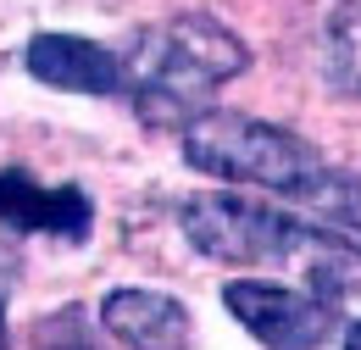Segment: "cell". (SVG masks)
I'll return each instance as SVG.
<instances>
[{"label":"cell","mask_w":361,"mask_h":350,"mask_svg":"<svg viewBox=\"0 0 361 350\" xmlns=\"http://www.w3.org/2000/svg\"><path fill=\"white\" fill-rule=\"evenodd\" d=\"M295 206H306L322 228H334V234H356L361 239V173H334V167H317L295 195H289Z\"/></svg>","instance_id":"obj_8"},{"label":"cell","mask_w":361,"mask_h":350,"mask_svg":"<svg viewBox=\"0 0 361 350\" xmlns=\"http://www.w3.org/2000/svg\"><path fill=\"white\" fill-rule=\"evenodd\" d=\"M100 328L123 350H189V311L161 289H111L100 301Z\"/></svg>","instance_id":"obj_7"},{"label":"cell","mask_w":361,"mask_h":350,"mask_svg":"<svg viewBox=\"0 0 361 350\" xmlns=\"http://www.w3.org/2000/svg\"><path fill=\"white\" fill-rule=\"evenodd\" d=\"M34 350H100V334H94V322L78 306H61L50 317H39Z\"/></svg>","instance_id":"obj_10"},{"label":"cell","mask_w":361,"mask_h":350,"mask_svg":"<svg viewBox=\"0 0 361 350\" xmlns=\"http://www.w3.org/2000/svg\"><path fill=\"white\" fill-rule=\"evenodd\" d=\"M228 311L267 350H345V317L312 289H289L272 278H233L223 289Z\"/></svg>","instance_id":"obj_4"},{"label":"cell","mask_w":361,"mask_h":350,"mask_svg":"<svg viewBox=\"0 0 361 350\" xmlns=\"http://www.w3.org/2000/svg\"><path fill=\"white\" fill-rule=\"evenodd\" d=\"M183 162L223 183H256L272 195H295L322 167L312 139L245 117V111H200L183 123Z\"/></svg>","instance_id":"obj_3"},{"label":"cell","mask_w":361,"mask_h":350,"mask_svg":"<svg viewBox=\"0 0 361 350\" xmlns=\"http://www.w3.org/2000/svg\"><path fill=\"white\" fill-rule=\"evenodd\" d=\"M183 239L200 256L228 267H295L306 289L334 306L345 295H361V251L345 234L312 228L250 195H228V189L195 195L183 206Z\"/></svg>","instance_id":"obj_1"},{"label":"cell","mask_w":361,"mask_h":350,"mask_svg":"<svg viewBox=\"0 0 361 350\" xmlns=\"http://www.w3.org/2000/svg\"><path fill=\"white\" fill-rule=\"evenodd\" d=\"M94 206L78 183H34L28 173H0V228H17V234H56V239H73L84 245L90 239Z\"/></svg>","instance_id":"obj_5"},{"label":"cell","mask_w":361,"mask_h":350,"mask_svg":"<svg viewBox=\"0 0 361 350\" xmlns=\"http://www.w3.org/2000/svg\"><path fill=\"white\" fill-rule=\"evenodd\" d=\"M250 67L245 40L206 11H178L145 28L123 56V95L134 100L145 128H183L206 111L212 89Z\"/></svg>","instance_id":"obj_2"},{"label":"cell","mask_w":361,"mask_h":350,"mask_svg":"<svg viewBox=\"0 0 361 350\" xmlns=\"http://www.w3.org/2000/svg\"><path fill=\"white\" fill-rule=\"evenodd\" d=\"M11 345V339H6V278H0V350Z\"/></svg>","instance_id":"obj_11"},{"label":"cell","mask_w":361,"mask_h":350,"mask_svg":"<svg viewBox=\"0 0 361 350\" xmlns=\"http://www.w3.org/2000/svg\"><path fill=\"white\" fill-rule=\"evenodd\" d=\"M322 78L361 100V0H339L322 23Z\"/></svg>","instance_id":"obj_9"},{"label":"cell","mask_w":361,"mask_h":350,"mask_svg":"<svg viewBox=\"0 0 361 350\" xmlns=\"http://www.w3.org/2000/svg\"><path fill=\"white\" fill-rule=\"evenodd\" d=\"M345 350H361V322H350V328H345Z\"/></svg>","instance_id":"obj_12"},{"label":"cell","mask_w":361,"mask_h":350,"mask_svg":"<svg viewBox=\"0 0 361 350\" xmlns=\"http://www.w3.org/2000/svg\"><path fill=\"white\" fill-rule=\"evenodd\" d=\"M28 73L50 89L67 95H123V56H111L106 44L84 34H39L23 50Z\"/></svg>","instance_id":"obj_6"}]
</instances>
